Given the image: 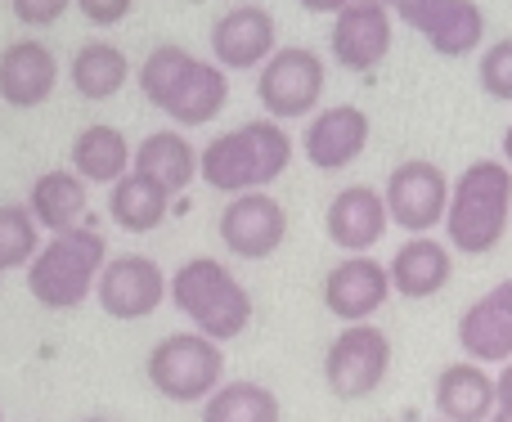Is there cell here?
I'll return each instance as SVG.
<instances>
[{
	"mask_svg": "<svg viewBox=\"0 0 512 422\" xmlns=\"http://www.w3.org/2000/svg\"><path fill=\"white\" fill-rule=\"evenodd\" d=\"M140 90L176 126H207L230 104V81L221 63H207L180 45H158L140 63Z\"/></svg>",
	"mask_w": 512,
	"mask_h": 422,
	"instance_id": "1",
	"label": "cell"
},
{
	"mask_svg": "<svg viewBox=\"0 0 512 422\" xmlns=\"http://www.w3.org/2000/svg\"><path fill=\"white\" fill-rule=\"evenodd\" d=\"M292 167V135L283 122L261 117V122H243L234 131L216 135L203 153H198V176L216 189V194H256V189L274 185L283 171Z\"/></svg>",
	"mask_w": 512,
	"mask_h": 422,
	"instance_id": "2",
	"label": "cell"
},
{
	"mask_svg": "<svg viewBox=\"0 0 512 422\" xmlns=\"http://www.w3.org/2000/svg\"><path fill=\"white\" fill-rule=\"evenodd\" d=\"M512 229V167L504 158H481L450 180L445 238L468 256H486Z\"/></svg>",
	"mask_w": 512,
	"mask_h": 422,
	"instance_id": "3",
	"label": "cell"
},
{
	"mask_svg": "<svg viewBox=\"0 0 512 422\" xmlns=\"http://www.w3.org/2000/svg\"><path fill=\"white\" fill-rule=\"evenodd\" d=\"M167 297L180 315L194 324V333L212 342H234L252 324V297L221 261L194 256L167 279Z\"/></svg>",
	"mask_w": 512,
	"mask_h": 422,
	"instance_id": "4",
	"label": "cell"
},
{
	"mask_svg": "<svg viewBox=\"0 0 512 422\" xmlns=\"http://www.w3.org/2000/svg\"><path fill=\"white\" fill-rule=\"evenodd\" d=\"M104 265H108L104 234H95L86 225L63 229L50 243H41V252L32 256V265H27V292L45 310H77L95 292Z\"/></svg>",
	"mask_w": 512,
	"mask_h": 422,
	"instance_id": "5",
	"label": "cell"
},
{
	"mask_svg": "<svg viewBox=\"0 0 512 422\" xmlns=\"http://www.w3.org/2000/svg\"><path fill=\"white\" fill-rule=\"evenodd\" d=\"M149 387L176 405H203L225 378L221 342L203 333H167L144 360Z\"/></svg>",
	"mask_w": 512,
	"mask_h": 422,
	"instance_id": "6",
	"label": "cell"
},
{
	"mask_svg": "<svg viewBox=\"0 0 512 422\" xmlns=\"http://www.w3.org/2000/svg\"><path fill=\"white\" fill-rule=\"evenodd\" d=\"M328 68L315 50L306 45H283L265 59L261 77H256V99L274 122H292V117H310L324 99Z\"/></svg>",
	"mask_w": 512,
	"mask_h": 422,
	"instance_id": "7",
	"label": "cell"
},
{
	"mask_svg": "<svg viewBox=\"0 0 512 422\" xmlns=\"http://www.w3.org/2000/svg\"><path fill=\"white\" fill-rule=\"evenodd\" d=\"M391 373V337L378 324H346L324 355V382L337 400H364Z\"/></svg>",
	"mask_w": 512,
	"mask_h": 422,
	"instance_id": "8",
	"label": "cell"
},
{
	"mask_svg": "<svg viewBox=\"0 0 512 422\" xmlns=\"http://www.w3.org/2000/svg\"><path fill=\"white\" fill-rule=\"evenodd\" d=\"M391 14L414 27L441 59H468L486 36V14L477 0H391Z\"/></svg>",
	"mask_w": 512,
	"mask_h": 422,
	"instance_id": "9",
	"label": "cell"
},
{
	"mask_svg": "<svg viewBox=\"0 0 512 422\" xmlns=\"http://www.w3.org/2000/svg\"><path fill=\"white\" fill-rule=\"evenodd\" d=\"M387 216L391 225H400L405 234H432L436 225H445V207H450V180L436 162L409 158L387 176Z\"/></svg>",
	"mask_w": 512,
	"mask_h": 422,
	"instance_id": "10",
	"label": "cell"
},
{
	"mask_svg": "<svg viewBox=\"0 0 512 422\" xmlns=\"http://www.w3.org/2000/svg\"><path fill=\"white\" fill-rule=\"evenodd\" d=\"M95 301L113 319H149L167 301V274H162V265L153 256H140V252L113 256L99 270Z\"/></svg>",
	"mask_w": 512,
	"mask_h": 422,
	"instance_id": "11",
	"label": "cell"
},
{
	"mask_svg": "<svg viewBox=\"0 0 512 422\" xmlns=\"http://www.w3.org/2000/svg\"><path fill=\"white\" fill-rule=\"evenodd\" d=\"M216 229H221V243L230 247L234 256H243V261H265V256H274L283 247V238H288V211H283L279 198L256 189V194L230 198Z\"/></svg>",
	"mask_w": 512,
	"mask_h": 422,
	"instance_id": "12",
	"label": "cell"
},
{
	"mask_svg": "<svg viewBox=\"0 0 512 422\" xmlns=\"http://www.w3.org/2000/svg\"><path fill=\"white\" fill-rule=\"evenodd\" d=\"M369 113L355 104H333V108H319L310 117L306 135H301V153L315 171H346L364 149H369Z\"/></svg>",
	"mask_w": 512,
	"mask_h": 422,
	"instance_id": "13",
	"label": "cell"
},
{
	"mask_svg": "<svg viewBox=\"0 0 512 422\" xmlns=\"http://www.w3.org/2000/svg\"><path fill=\"white\" fill-rule=\"evenodd\" d=\"M391 297V270L373 256H346L324 279V306L342 324H369Z\"/></svg>",
	"mask_w": 512,
	"mask_h": 422,
	"instance_id": "14",
	"label": "cell"
},
{
	"mask_svg": "<svg viewBox=\"0 0 512 422\" xmlns=\"http://www.w3.org/2000/svg\"><path fill=\"white\" fill-rule=\"evenodd\" d=\"M396 14L387 5H351L333 18L328 32V50L346 72H373L391 54V36H396Z\"/></svg>",
	"mask_w": 512,
	"mask_h": 422,
	"instance_id": "15",
	"label": "cell"
},
{
	"mask_svg": "<svg viewBox=\"0 0 512 422\" xmlns=\"http://www.w3.org/2000/svg\"><path fill=\"white\" fill-rule=\"evenodd\" d=\"M459 346L472 364L512 360V279H499L459 315Z\"/></svg>",
	"mask_w": 512,
	"mask_h": 422,
	"instance_id": "16",
	"label": "cell"
},
{
	"mask_svg": "<svg viewBox=\"0 0 512 422\" xmlns=\"http://www.w3.org/2000/svg\"><path fill=\"white\" fill-rule=\"evenodd\" d=\"M279 50V27H274V14L261 5H239L230 14L216 18L212 27V59L221 68H265V59Z\"/></svg>",
	"mask_w": 512,
	"mask_h": 422,
	"instance_id": "17",
	"label": "cell"
},
{
	"mask_svg": "<svg viewBox=\"0 0 512 422\" xmlns=\"http://www.w3.org/2000/svg\"><path fill=\"white\" fill-rule=\"evenodd\" d=\"M391 216H387V198L369 185H346L342 194L328 203L324 211V229L342 252L351 256H369L373 247L382 243Z\"/></svg>",
	"mask_w": 512,
	"mask_h": 422,
	"instance_id": "18",
	"label": "cell"
},
{
	"mask_svg": "<svg viewBox=\"0 0 512 422\" xmlns=\"http://www.w3.org/2000/svg\"><path fill=\"white\" fill-rule=\"evenodd\" d=\"M59 86V59L45 41H14L0 54V99L9 108H41Z\"/></svg>",
	"mask_w": 512,
	"mask_h": 422,
	"instance_id": "19",
	"label": "cell"
},
{
	"mask_svg": "<svg viewBox=\"0 0 512 422\" xmlns=\"http://www.w3.org/2000/svg\"><path fill=\"white\" fill-rule=\"evenodd\" d=\"M391 292L409 301H427L436 292H445V283L454 279V261H450V247L432 234H409L405 243L396 247L391 256Z\"/></svg>",
	"mask_w": 512,
	"mask_h": 422,
	"instance_id": "20",
	"label": "cell"
},
{
	"mask_svg": "<svg viewBox=\"0 0 512 422\" xmlns=\"http://www.w3.org/2000/svg\"><path fill=\"white\" fill-rule=\"evenodd\" d=\"M432 400H436L441 422H490L499 414L495 378L486 373V364H472V360L445 364L441 378H436Z\"/></svg>",
	"mask_w": 512,
	"mask_h": 422,
	"instance_id": "21",
	"label": "cell"
},
{
	"mask_svg": "<svg viewBox=\"0 0 512 422\" xmlns=\"http://www.w3.org/2000/svg\"><path fill=\"white\" fill-rule=\"evenodd\" d=\"M27 211L50 234L77 229L81 216H86V180L77 171H41L32 180V194H27Z\"/></svg>",
	"mask_w": 512,
	"mask_h": 422,
	"instance_id": "22",
	"label": "cell"
},
{
	"mask_svg": "<svg viewBox=\"0 0 512 422\" xmlns=\"http://www.w3.org/2000/svg\"><path fill=\"white\" fill-rule=\"evenodd\" d=\"M140 176L158 180L167 194H180V189L194 185L198 176V153L194 144L185 140V135L176 131H153L140 140V149H135V162H131Z\"/></svg>",
	"mask_w": 512,
	"mask_h": 422,
	"instance_id": "23",
	"label": "cell"
},
{
	"mask_svg": "<svg viewBox=\"0 0 512 422\" xmlns=\"http://www.w3.org/2000/svg\"><path fill=\"white\" fill-rule=\"evenodd\" d=\"M135 149L126 144V135L117 126H86L72 140V171L90 185H117L131 171Z\"/></svg>",
	"mask_w": 512,
	"mask_h": 422,
	"instance_id": "24",
	"label": "cell"
},
{
	"mask_svg": "<svg viewBox=\"0 0 512 422\" xmlns=\"http://www.w3.org/2000/svg\"><path fill=\"white\" fill-rule=\"evenodd\" d=\"M167 211H171V194L158 180L140 176V171H126L113 185V194H108V216H113V225H122L126 234H149V229H158L162 220H167Z\"/></svg>",
	"mask_w": 512,
	"mask_h": 422,
	"instance_id": "25",
	"label": "cell"
},
{
	"mask_svg": "<svg viewBox=\"0 0 512 422\" xmlns=\"http://www.w3.org/2000/svg\"><path fill=\"white\" fill-rule=\"evenodd\" d=\"M68 77H72V90H77L81 99L104 104V99H113L117 90L131 81V59L108 41H86L77 54H72Z\"/></svg>",
	"mask_w": 512,
	"mask_h": 422,
	"instance_id": "26",
	"label": "cell"
},
{
	"mask_svg": "<svg viewBox=\"0 0 512 422\" xmlns=\"http://www.w3.org/2000/svg\"><path fill=\"white\" fill-rule=\"evenodd\" d=\"M279 396L261 382H221L203 400V422H279Z\"/></svg>",
	"mask_w": 512,
	"mask_h": 422,
	"instance_id": "27",
	"label": "cell"
},
{
	"mask_svg": "<svg viewBox=\"0 0 512 422\" xmlns=\"http://www.w3.org/2000/svg\"><path fill=\"white\" fill-rule=\"evenodd\" d=\"M36 252H41V234H36L32 211L18 203H5L0 207V270L32 265Z\"/></svg>",
	"mask_w": 512,
	"mask_h": 422,
	"instance_id": "28",
	"label": "cell"
},
{
	"mask_svg": "<svg viewBox=\"0 0 512 422\" xmlns=\"http://www.w3.org/2000/svg\"><path fill=\"white\" fill-rule=\"evenodd\" d=\"M477 86L486 90L495 104H512V36L486 45L477 63Z\"/></svg>",
	"mask_w": 512,
	"mask_h": 422,
	"instance_id": "29",
	"label": "cell"
},
{
	"mask_svg": "<svg viewBox=\"0 0 512 422\" xmlns=\"http://www.w3.org/2000/svg\"><path fill=\"white\" fill-rule=\"evenodd\" d=\"M14 5V18L27 27H50L59 23L63 14H68V5H77V0H9Z\"/></svg>",
	"mask_w": 512,
	"mask_h": 422,
	"instance_id": "30",
	"label": "cell"
},
{
	"mask_svg": "<svg viewBox=\"0 0 512 422\" xmlns=\"http://www.w3.org/2000/svg\"><path fill=\"white\" fill-rule=\"evenodd\" d=\"M131 5H135V0H77L81 14H86L90 23H99V27L122 23V18L131 14Z\"/></svg>",
	"mask_w": 512,
	"mask_h": 422,
	"instance_id": "31",
	"label": "cell"
},
{
	"mask_svg": "<svg viewBox=\"0 0 512 422\" xmlns=\"http://www.w3.org/2000/svg\"><path fill=\"white\" fill-rule=\"evenodd\" d=\"M297 5L301 9H306V14H342V9H351L355 5V0H297Z\"/></svg>",
	"mask_w": 512,
	"mask_h": 422,
	"instance_id": "32",
	"label": "cell"
},
{
	"mask_svg": "<svg viewBox=\"0 0 512 422\" xmlns=\"http://www.w3.org/2000/svg\"><path fill=\"white\" fill-rule=\"evenodd\" d=\"M495 391H499V409H508V414H512V360L504 364V369H499Z\"/></svg>",
	"mask_w": 512,
	"mask_h": 422,
	"instance_id": "33",
	"label": "cell"
},
{
	"mask_svg": "<svg viewBox=\"0 0 512 422\" xmlns=\"http://www.w3.org/2000/svg\"><path fill=\"white\" fill-rule=\"evenodd\" d=\"M504 162L512 167V122H508V131H504Z\"/></svg>",
	"mask_w": 512,
	"mask_h": 422,
	"instance_id": "34",
	"label": "cell"
},
{
	"mask_svg": "<svg viewBox=\"0 0 512 422\" xmlns=\"http://www.w3.org/2000/svg\"><path fill=\"white\" fill-rule=\"evenodd\" d=\"M490 422H512V414H508V409H499V414L490 418Z\"/></svg>",
	"mask_w": 512,
	"mask_h": 422,
	"instance_id": "35",
	"label": "cell"
},
{
	"mask_svg": "<svg viewBox=\"0 0 512 422\" xmlns=\"http://www.w3.org/2000/svg\"><path fill=\"white\" fill-rule=\"evenodd\" d=\"M81 422H104V418H81Z\"/></svg>",
	"mask_w": 512,
	"mask_h": 422,
	"instance_id": "36",
	"label": "cell"
},
{
	"mask_svg": "<svg viewBox=\"0 0 512 422\" xmlns=\"http://www.w3.org/2000/svg\"><path fill=\"white\" fill-rule=\"evenodd\" d=\"M0 422H5V414H0Z\"/></svg>",
	"mask_w": 512,
	"mask_h": 422,
	"instance_id": "37",
	"label": "cell"
}]
</instances>
